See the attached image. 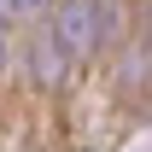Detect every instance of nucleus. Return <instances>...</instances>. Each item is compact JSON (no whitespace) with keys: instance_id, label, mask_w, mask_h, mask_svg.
Listing matches in <instances>:
<instances>
[{"instance_id":"f257e3e1","label":"nucleus","mask_w":152,"mask_h":152,"mask_svg":"<svg viewBox=\"0 0 152 152\" xmlns=\"http://www.w3.org/2000/svg\"><path fill=\"white\" fill-rule=\"evenodd\" d=\"M117 29L111 0H58L53 12L35 23V47H29V76L35 82H64L82 58L105 47Z\"/></svg>"}]
</instances>
